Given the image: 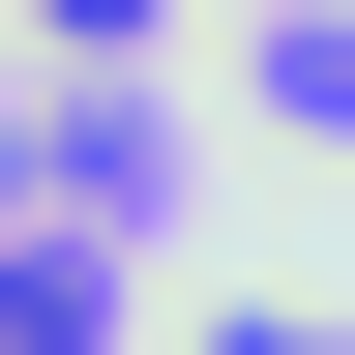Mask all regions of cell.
Wrapping results in <instances>:
<instances>
[{
    "mask_svg": "<svg viewBox=\"0 0 355 355\" xmlns=\"http://www.w3.org/2000/svg\"><path fill=\"white\" fill-rule=\"evenodd\" d=\"M30 30H89V60H119V30H178V0H30Z\"/></svg>",
    "mask_w": 355,
    "mask_h": 355,
    "instance_id": "1",
    "label": "cell"
}]
</instances>
